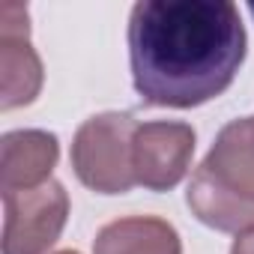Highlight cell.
Here are the masks:
<instances>
[{
  "mask_svg": "<svg viewBox=\"0 0 254 254\" xmlns=\"http://www.w3.org/2000/svg\"><path fill=\"white\" fill-rule=\"evenodd\" d=\"M248 36L230 0H141L129 15L132 84L144 105L197 108L245 63Z\"/></svg>",
  "mask_w": 254,
  "mask_h": 254,
  "instance_id": "6da1fadb",
  "label": "cell"
},
{
  "mask_svg": "<svg viewBox=\"0 0 254 254\" xmlns=\"http://www.w3.org/2000/svg\"><path fill=\"white\" fill-rule=\"evenodd\" d=\"M191 215L221 233L254 230V117L230 120L189 180Z\"/></svg>",
  "mask_w": 254,
  "mask_h": 254,
  "instance_id": "7a4b0ae2",
  "label": "cell"
},
{
  "mask_svg": "<svg viewBox=\"0 0 254 254\" xmlns=\"http://www.w3.org/2000/svg\"><path fill=\"white\" fill-rule=\"evenodd\" d=\"M135 114L105 111L78 126L72 138V168L75 177L96 194H126L138 186L135 177Z\"/></svg>",
  "mask_w": 254,
  "mask_h": 254,
  "instance_id": "3957f363",
  "label": "cell"
},
{
  "mask_svg": "<svg viewBox=\"0 0 254 254\" xmlns=\"http://www.w3.org/2000/svg\"><path fill=\"white\" fill-rule=\"evenodd\" d=\"M69 218V194L57 180L3 194V254H48Z\"/></svg>",
  "mask_w": 254,
  "mask_h": 254,
  "instance_id": "277c9868",
  "label": "cell"
},
{
  "mask_svg": "<svg viewBox=\"0 0 254 254\" xmlns=\"http://www.w3.org/2000/svg\"><path fill=\"white\" fill-rule=\"evenodd\" d=\"M194 129L180 120H150L138 126L135 135V177L147 191H171L191 171Z\"/></svg>",
  "mask_w": 254,
  "mask_h": 254,
  "instance_id": "5b68a950",
  "label": "cell"
},
{
  "mask_svg": "<svg viewBox=\"0 0 254 254\" xmlns=\"http://www.w3.org/2000/svg\"><path fill=\"white\" fill-rule=\"evenodd\" d=\"M42 60L30 45V15L21 3L0 6V108L30 105L42 90Z\"/></svg>",
  "mask_w": 254,
  "mask_h": 254,
  "instance_id": "8992f818",
  "label": "cell"
},
{
  "mask_svg": "<svg viewBox=\"0 0 254 254\" xmlns=\"http://www.w3.org/2000/svg\"><path fill=\"white\" fill-rule=\"evenodd\" d=\"M60 159V141L45 129H15L0 141V194L36 189L51 180Z\"/></svg>",
  "mask_w": 254,
  "mask_h": 254,
  "instance_id": "52a82bcc",
  "label": "cell"
},
{
  "mask_svg": "<svg viewBox=\"0 0 254 254\" xmlns=\"http://www.w3.org/2000/svg\"><path fill=\"white\" fill-rule=\"evenodd\" d=\"M93 254H183V239L159 215H129L96 233Z\"/></svg>",
  "mask_w": 254,
  "mask_h": 254,
  "instance_id": "ba28073f",
  "label": "cell"
},
{
  "mask_svg": "<svg viewBox=\"0 0 254 254\" xmlns=\"http://www.w3.org/2000/svg\"><path fill=\"white\" fill-rule=\"evenodd\" d=\"M230 254H254V230L248 233H239L230 245Z\"/></svg>",
  "mask_w": 254,
  "mask_h": 254,
  "instance_id": "9c48e42d",
  "label": "cell"
},
{
  "mask_svg": "<svg viewBox=\"0 0 254 254\" xmlns=\"http://www.w3.org/2000/svg\"><path fill=\"white\" fill-rule=\"evenodd\" d=\"M54 254H81V251H75V248H63V251H54Z\"/></svg>",
  "mask_w": 254,
  "mask_h": 254,
  "instance_id": "30bf717a",
  "label": "cell"
},
{
  "mask_svg": "<svg viewBox=\"0 0 254 254\" xmlns=\"http://www.w3.org/2000/svg\"><path fill=\"white\" fill-rule=\"evenodd\" d=\"M248 12H251V15H254V3H251V6H248Z\"/></svg>",
  "mask_w": 254,
  "mask_h": 254,
  "instance_id": "8fae6325",
  "label": "cell"
}]
</instances>
